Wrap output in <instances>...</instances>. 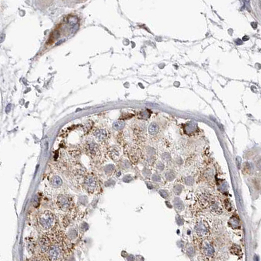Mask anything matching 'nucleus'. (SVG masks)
I'll use <instances>...</instances> for the list:
<instances>
[{"label": "nucleus", "mask_w": 261, "mask_h": 261, "mask_svg": "<svg viewBox=\"0 0 261 261\" xmlns=\"http://www.w3.org/2000/svg\"><path fill=\"white\" fill-rule=\"evenodd\" d=\"M38 223L42 229L44 231H48L54 226L55 218L50 211L44 210L38 216Z\"/></svg>", "instance_id": "nucleus-1"}, {"label": "nucleus", "mask_w": 261, "mask_h": 261, "mask_svg": "<svg viewBox=\"0 0 261 261\" xmlns=\"http://www.w3.org/2000/svg\"><path fill=\"white\" fill-rule=\"evenodd\" d=\"M97 180L94 176L89 175L85 178L84 180V187L87 192L90 193H93L97 189Z\"/></svg>", "instance_id": "nucleus-2"}, {"label": "nucleus", "mask_w": 261, "mask_h": 261, "mask_svg": "<svg viewBox=\"0 0 261 261\" xmlns=\"http://www.w3.org/2000/svg\"><path fill=\"white\" fill-rule=\"evenodd\" d=\"M56 203L57 205L58 206V208H60L61 210L63 211V212H67V211H68L71 206L70 201L69 200L68 197L65 195H64V194H60V195L58 196L56 200Z\"/></svg>", "instance_id": "nucleus-3"}, {"label": "nucleus", "mask_w": 261, "mask_h": 261, "mask_svg": "<svg viewBox=\"0 0 261 261\" xmlns=\"http://www.w3.org/2000/svg\"><path fill=\"white\" fill-rule=\"evenodd\" d=\"M86 151L92 157H96L99 154V148L98 145L94 142H90L86 146Z\"/></svg>", "instance_id": "nucleus-4"}, {"label": "nucleus", "mask_w": 261, "mask_h": 261, "mask_svg": "<svg viewBox=\"0 0 261 261\" xmlns=\"http://www.w3.org/2000/svg\"><path fill=\"white\" fill-rule=\"evenodd\" d=\"M94 136L99 141H104L108 137V133L104 129H97L94 132Z\"/></svg>", "instance_id": "nucleus-5"}, {"label": "nucleus", "mask_w": 261, "mask_h": 261, "mask_svg": "<svg viewBox=\"0 0 261 261\" xmlns=\"http://www.w3.org/2000/svg\"><path fill=\"white\" fill-rule=\"evenodd\" d=\"M49 255L52 259H57L60 255V250L56 245L52 246L49 250Z\"/></svg>", "instance_id": "nucleus-6"}, {"label": "nucleus", "mask_w": 261, "mask_h": 261, "mask_svg": "<svg viewBox=\"0 0 261 261\" xmlns=\"http://www.w3.org/2000/svg\"><path fill=\"white\" fill-rule=\"evenodd\" d=\"M62 180L58 176H54L50 180V184L54 187H60L62 185Z\"/></svg>", "instance_id": "nucleus-7"}, {"label": "nucleus", "mask_w": 261, "mask_h": 261, "mask_svg": "<svg viewBox=\"0 0 261 261\" xmlns=\"http://www.w3.org/2000/svg\"><path fill=\"white\" fill-rule=\"evenodd\" d=\"M39 244L42 250L46 251L49 246V240L48 237L46 236L41 237V239H40L39 241Z\"/></svg>", "instance_id": "nucleus-8"}, {"label": "nucleus", "mask_w": 261, "mask_h": 261, "mask_svg": "<svg viewBox=\"0 0 261 261\" xmlns=\"http://www.w3.org/2000/svg\"><path fill=\"white\" fill-rule=\"evenodd\" d=\"M204 253H206V255H207L208 256L212 255L213 252H214L213 248H212V246L210 245V244H206L204 248Z\"/></svg>", "instance_id": "nucleus-9"}, {"label": "nucleus", "mask_w": 261, "mask_h": 261, "mask_svg": "<svg viewBox=\"0 0 261 261\" xmlns=\"http://www.w3.org/2000/svg\"><path fill=\"white\" fill-rule=\"evenodd\" d=\"M124 125H125L124 122L119 120L114 123L113 128L116 130H121L123 127H124Z\"/></svg>", "instance_id": "nucleus-10"}, {"label": "nucleus", "mask_w": 261, "mask_h": 261, "mask_svg": "<svg viewBox=\"0 0 261 261\" xmlns=\"http://www.w3.org/2000/svg\"><path fill=\"white\" fill-rule=\"evenodd\" d=\"M149 134L151 135H155L158 132V127L156 125L151 124L150 127L149 128Z\"/></svg>", "instance_id": "nucleus-11"}, {"label": "nucleus", "mask_w": 261, "mask_h": 261, "mask_svg": "<svg viewBox=\"0 0 261 261\" xmlns=\"http://www.w3.org/2000/svg\"><path fill=\"white\" fill-rule=\"evenodd\" d=\"M229 207L231 208H232V206H231V204H230L229 202V201H227V202H225V208H226L227 210L228 211H229V212H230V210H229Z\"/></svg>", "instance_id": "nucleus-12"}, {"label": "nucleus", "mask_w": 261, "mask_h": 261, "mask_svg": "<svg viewBox=\"0 0 261 261\" xmlns=\"http://www.w3.org/2000/svg\"><path fill=\"white\" fill-rule=\"evenodd\" d=\"M257 168L258 170H261V160L258 161L257 163Z\"/></svg>", "instance_id": "nucleus-13"}, {"label": "nucleus", "mask_w": 261, "mask_h": 261, "mask_svg": "<svg viewBox=\"0 0 261 261\" xmlns=\"http://www.w3.org/2000/svg\"><path fill=\"white\" fill-rule=\"evenodd\" d=\"M254 261H258V258H257V257H255V260H254Z\"/></svg>", "instance_id": "nucleus-14"}]
</instances>
